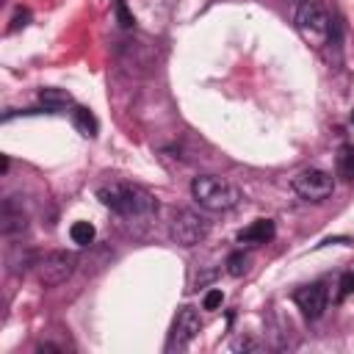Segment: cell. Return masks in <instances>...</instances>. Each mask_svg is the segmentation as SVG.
<instances>
[{"instance_id":"cell-4","label":"cell","mask_w":354,"mask_h":354,"mask_svg":"<svg viewBox=\"0 0 354 354\" xmlns=\"http://www.w3.org/2000/svg\"><path fill=\"white\" fill-rule=\"evenodd\" d=\"M75 266H77L75 252H61L58 249V252L44 254L41 260H36V277L44 288H53V285L66 282L75 274Z\"/></svg>"},{"instance_id":"cell-16","label":"cell","mask_w":354,"mask_h":354,"mask_svg":"<svg viewBox=\"0 0 354 354\" xmlns=\"http://www.w3.org/2000/svg\"><path fill=\"white\" fill-rule=\"evenodd\" d=\"M340 290H337V301L340 299H346L348 293H354V271H348V274H343L340 277V285H337Z\"/></svg>"},{"instance_id":"cell-10","label":"cell","mask_w":354,"mask_h":354,"mask_svg":"<svg viewBox=\"0 0 354 354\" xmlns=\"http://www.w3.org/2000/svg\"><path fill=\"white\" fill-rule=\"evenodd\" d=\"M39 100L44 102V108H50V111H58V108H69L72 105V94L66 91V88H41L39 91Z\"/></svg>"},{"instance_id":"cell-1","label":"cell","mask_w":354,"mask_h":354,"mask_svg":"<svg viewBox=\"0 0 354 354\" xmlns=\"http://www.w3.org/2000/svg\"><path fill=\"white\" fill-rule=\"evenodd\" d=\"M100 202L105 207H111L113 213L119 216H127V218H136V216H147L152 213L158 205H155V196L141 188V185H133V183H111V185H102L97 191Z\"/></svg>"},{"instance_id":"cell-11","label":"cell","mask_w":354,"mask_h":354,"mask_svg":"<svg viewBox=\"0 0 354 354\" xmlns=\"http://www.w3.org/2000/svg\"><path fill=\"white\" fill-rule=\"evenodd\" d=\"M72 122H75V127L83 133V136H88V138H94L97 136V130H100V124H97V116L88 111V108H72Z\"/></svg>"},{"instance_id":"cell-7","label":"cell","mask_w":354,"mask_h":354,"mask_svg":"<svg viewBox=\"0 0 354 354\" xmlns=\"http://www.w3.org/2000/svg\"><path fill=\"white\" fill-rule=\"evenodd\" d=\"M202 329V321H199V313L194 307H180L177 315H174V324H171V332H169V340H166V351H174V348H185Z\"/></svg>"},{"instance_id":"cell-18","label":"cell","mask_w":354,"mask_h":354,"mask_svg":"<svg viewBox=\"0 0 354 354\" xmlns=\"http://www.w3.org/2000/svg\"><path fill=\"white\" fill-rule=\"evenodd\" d=\"M28 17H30L28 11H17V17H14V22H11V28H8V30H19V25L25 28V25H28Z\"/></svg>"},{"instance_id":"cell-9","label":"cell","mask_w":354,"mask_h":354,"mask_svg":"<svg viewBox=\"0 0 354 354\" xmlns=\"http://www.w3.org/2000/svg\"><path fill=\"white\" fill-rule=\"evenodd\" d=\"M271 238H274V221L271 218H257V221H252L249 227H243L238 232V241L241 243H249V246L268 243Z\"/></svg>"},{"instance_id":"cell-17","label":"cell","mask_w":354,"mask_h":354,"mask_svg":"<svg viewBox=\"0 0 354 354\" xmlns=\"http://www.w3.org/2000/svg\"><path fill=\"white\" fill-rule=\"evenodd\" d=\"M116 17H119V25H122V28H133V22H136V19L130 17L124 0H116Z\"/></svg>"},{"instance_id":"cell-14","label":"cell","mask_w":354,"mask_h":354,"mask_svg":"<svg viewBox=\"0 0 354 354\" xmlns=\"http://www.w3.org/2000/svg\"><path fill=\"white\" fill-rule=\"evenodd\" d=\"M246 268H249V257H246L243 252H232V254L227 257V274H230V277H241Z\"/></svg>"},{"instance_id":"cell-8","label":"cell","mask_w":354,"mask_h":354,"mask_svg":"<svg viewBox=\"0 0 354 354\" xmlns=\"http://www.w3.org/2000/svg\"><path fill=\"white\" fill-rule=\"evenodd\" d=\"M326 285L324 282H313V285H304L293 293V301L299 304V310L307 315V318H321V313L326 310Z\"/></svg>"},{"instance_id":"cell-13","label":"cell","mask_w":354,"mask_h":354,"mask_svg":"<svg viewBox=\"0 0 354 354\" xmlns=\"http://www.w3.org/2000/svg\"><path fill=\"white\" fill-rule=\"evenodd\" d=\"M69 238H72L75 243L86 246V243H91V241H94V227H91L88 221H75V224L69 227Z\"/></svg>"},{"instance_id":"cell-2","label":"cell","mask_w":354,"mask_h":354,"mask_svg":"<svg viewBox=\"0 0 354 354\" xmlns=\"http://www.w3.org/2000/svg\"><path fill=\"white\" fill-rule=\"evenodd\" d=\"M191 194L205 210H230L241 202V191L232 183H227L221 177H213V174L196 177L191 183Z\"/></svg>"},{"instance_id":"cell-19","label":"cell","mask_w":354,"mask_h":354,"mask_svg":"<svg viewBox=\"0 0 354 354\" xmlns=\"http://www.w3.org/2000/svg\"><path fill=\"white\" fill-rule=\"evenodd\" d=\"M351 124H354V111H351Z\"/></svg>"},{"instance_id":"cell-12","label":"cell","mask_w":354,"mask_h":354,"mask_svg":"<svg viewBox=\"0 0 354 354\" xmlns=\"http://www.w3.org/2000/svg\"><path fill=\"white\" fill-rule=\"evenodd\" d=\"M337 174L346 183H354V147L351 144L340 147V152H337Z\"/></svg>"},{"instance_id":"cell-15","label":"cell","mask_w":354,"mask_h":354,"mask_svg":"<svg viewBox=\"0 0 354 354\" xmlns=\"http://www.w3.org/2000/svg\"><path fill=\"white\" fill-rule=\"evenodd\" d=\"M221 301H224V293H221V288H213V290H207V293H205V301H202V307H205V310H216V307H221Z\"/></svg>"},{"instance_id":"cell-6","label":"cell","mask_w":354,"mask_h":354,"mask_svg":"<svg viewBox=\"0 0 354 354\" xmlns=\"http://www.w3.org/2000/svg\"><path fill=\"white\" fill-rule=\"evenodd\" d=\"M207 230H210V224L199 213H194V210H177L174 218H171V230L169 232H171L174 243H180V246H196V243L205 241Z\"/></svg>"},{"instance_id":"cell-3","label":"cell","mask_w":354,"mask_h":354,"mask_svg":"<svg viewBox=\"0 0 354 354\" xmlns=\"http://www.w3.org/2000/svg\"><path fill=\"white\" fill-rule=\"evenodd\" d=\"M296 28L301 33L304 41H310L313 47L326 44L329 39V14L318 0H304L301 8L296 11Z\"/></svg>"},{"instance_id":"cell-5","label":"cell","mask_w":354,"mask_h":354,"mask_svg":"<svg viewBox=\"0 0 354 354\" xmlns=\"http://www.w3.org/2000/svg\"><path fill=\"white\" fill-rule=\"evenodd\" d=\"M293 191H296L301 199H307V202H321V199L332 196L335 180H332V174L324 171V169H304V171H299V174L293 177Z\"/></svg>"}]
</instances>
